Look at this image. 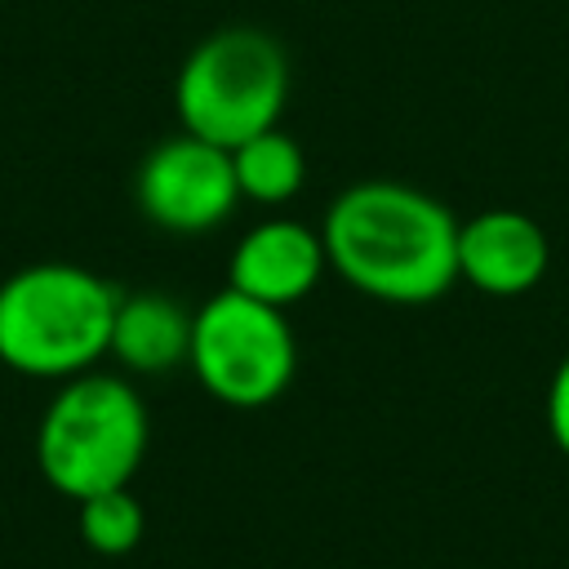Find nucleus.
Masks as SVG:
<instances>
[{
  "instance_id": "obj_1",
  "label": "nucleus",
  "mask_w": 569,
  "mask_h": 569,
  "mask_svg": "<svg viewBox=\"0 0 569 569\" xmlns=\"http://www.w3.org/2000/svg\"><path fill=\"white\" fill-rule=\"evenodd\" d=\"M329 271L391 307H427L458 280V218L427 191L391 178L342 187L320 222Z\"/></svg>"
},
{
  "instance_id": "obj_2",
  "label": "nucleus",
  "mask_w": 569,
  "mask_h": 569,
  "mask_svg": "<svg viewBox=\"0 0 569 569\" xmlns=\"http://www.w3.org/2000/svg\"><path fill=\"white\" fill-rule=\"evenodd\" d=\"M120 289L76 262H31L0 284V360L27 378H76L111 347Z\"/></svg>"
},
{
  "instance_id": "obj_3",
  "label": "nucleus",
  "mask_w": 569,
  "mask_h": 569,
  "mask_svg": "<svg viewBox=\"0 0 569 569\" xmlns=\"http://www.w3.org/2000/svg\"><path fill=\"white\" fill-rule=\"evenodd\" d=\"M147 405L133 382L116 373H76L44 405L36 427V467L62 498L80 502L120 489L147 458Z\"/></svg>"
},
{
  "instance_id": "obj_4",
  "label": "nucleus",
  "mask_w": 569,
  "mask_h": 569,
  "mask_svg": "<svg viewBox=\"0 0 569 569\" xmlns=\"http://www.w3.org/2000/svg\"><path fill=\"white\" fill-rule=\"evenodd\" d=\"M289 102V53L258 27H222L204 36L178 67V124L204 142L240 147L276 129Z\"/></svg>"
},
{
  "instance_id": "obj_5",
  "label": "nucleus",
  "mask_w": 569,
  "mask_h": 569,
  "mask_svg": "<svg viewBox=\"0 0 569 569\" xmlns=\"http://www.w3.org/2000/svg\"><path fill=\"white\" fill-rule=\"evenodd\" d=\"M187 365L196 382L227 409H262L298 373L293 325L280 307L258 302L240 289H222L191 316Z\"/></svg>"
},
{
  "instance_id": "obj_6",
  "label": "nucleus",
  "mask_w": 569,
  "mask_h": 569,
  "mask_svg": "<svg viewBox=\"0 0 569 569\" xmlns=\"http://www.w3.org/2000/svg\"><path fill=\"white\" fill-rule=\"evenodd\" d=\"M133 196L151 227L173 236H204L222 227L240 204L231 151L182 129L142 156Z\"/></svg>"
},
{
  "instance_id": "obj_7",
  "label": "nucleus",
  "mask_w": 569,
  "mask_h": 569,
  "mask_svg": "<svg viewBox=\"0 0 569 569\" xmlns=\"http://www.w3.org/2000/svg\"><path fill=\"white\" fill-rule=\"evenodd\" d=\"M325 271H329L325 240L298 218H267L249 227L227 258V284L280 311L302 302Z\"/></svg>"
},
{
  "instance_id": "obj_8",
  "label": "nucleus",
  "mask_w": 569,
  "mask_h": 569,
  "mask_svg": "<svg viewBox=\"0 0 569 569\" xmlns=\"http://www.w3.org/2000/svg\"><path fill=\"white\" fill-rule=\"evenodd\" d=\"M551 267L547 231L520 209H480L458 222V280L489 298L529 293Z\"/></svg>"
},
{
  "instance_id": "obj_9",
  "label": "nucleus",
  "mask_w": 569,
  "mask_h": 569,
  "mask_svg": "<svg viewBox=\"0 0 569 569\" xmlns=\"http://www.w3.org/2000/svg\"><path fill=\"white\" fill-rule=\"evenodd\" d=\"M187 351H191V311L178 298L160 289L120 293L107 356H116L133 373H169L187 360Z\"/></svg>"
},
{
  "instance_id": "obj_10",
  "label": "nucleus",
  "mask_w": 569,
  "mask_h": 569,
  "mask_svg": "<svg viewBox=\"0 0 569 569\" xmlns=\"http://www.w3.org/2000/svg\"><path fill=\"white\" fill-rule=\"evenodd\" d=\"M231 164H236L240 200H253V204H267V209L289 204L307 182V156L280 124L253 133L240 147H231Z\"/></svg>"
},
{
  "instance_id": "obj_11",
  "label": "nucleus",
  "mask_w": 569,
  "mask_h": 569,
  "mask_svg": "<svg viewBox=\"0 0 569 569\" xmlns=\"http://www.w3.org/2000/svg\"><path fill=\"white\" fill-rule=\"evenodd\" d=\"M76 525H80V538H84L89 551L129 556L142 542L147 516H142V502L129 493V485H120V489H102V493L80 498V520Z\"/></svg>"
},
{
  "instance_id": "obj_12",
  "label": "nucleus",
  "mask_w": 569,
  "mask_h": 569,
  "mask_svg": "<svg viewBox=\"0 0 569 569\" xmlns=\"http://www.w3.org/2000/svg\"><path fill=\"white\" fill-rule=\"evenodd\" d=\"M547 431H551V445L569 458V351L560 356L547 382Z\"/></svg>"
}]
</instances>
